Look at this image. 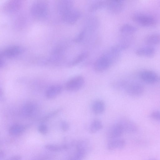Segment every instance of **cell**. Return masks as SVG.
Masks as SVG:
<instances>
[{
	"instance_id": "ba28073f",
	"label": "cell",
	"mask_w": 160,
	"mask_h": 160,
	"mask_svg": "<svg viewBox=\"0 0 160 160\" xmlns=\"http://www.w3.org/2000/svg\"><path fill=\"white\" fill-rule=\"evenodd\" d=\"M38 112L39 108L37 105L32 102L25 103L22 106L21 110L22 115L27 118L35 117Z\"/></svg>"
},
{
	"instance_id": "8992f818",
	"label": "cell",
	"mask_w": 160,
	"mask_h": 160,
	"mask_svg": "<svg viewBox=\"0 0 160 160\" xmlns=\"http://www.w3.org/2000/svg\"><path fill=\"white\" fill-rule=\"evenodd\" d=\"M23 51L22 48L19 46H9L4 48L1 51L0 57L8 58H15L20 55Z\"/></svg>"
},
{
	"instance_id": "4316f807",
	"label": "cell",
	"mask_w": 160,
	"mask_h": 160,
	"mask_svg": "<svg viewBox=\"0 0 160 160\" xmlns=\"http://www.w3.org/2000/svg\"><path fill=\"white\" fill-rule=\"evenodd\" d=\"M85 35V31L82 30L80 32L75 38L74 41L77 43L81 42L83 39Z\"/></svg>"
},
{
	"instance_id": "8fae6325",
	"label": "cell",
	"mask_w": 160,
	"mask_h": 160,
	"mask_svg": "<svg viewBox=\"0 0 160 160\" xmlns=\"http://www.w3.org/2000/svg\"><path fill=\"white\" fill-rule=\"evenodd\" d=\"M139 77L141 80L147 83H153L158 79L157 74L153 71L150 70H144L139 74Z\"/></svg>"
},
{
	"instance_id": "4fadbf2b",
	"label": "cell",
	"mask_w": 160,
	"mask_h": 160,
	"mask_svg": "<svg viewBox=\"0 0 160 160\" xmlns=\"http://www.w3.org/2000/svg\"><path fill=\"white\" fill-rule=\"evenodd\" d=\"M123 133L121 127L117 122L109 127L107 132V136L111 139L118 138Z\"/></svg>"
},
{
	"instance_id": "4dcf8cb0",
	"label": "cell",
	"mask_w": 160,
	"mask_h": 160,
	"mask_svg": "<svg viewBox=\"0 0 160 160\" xmlns=\"http://www.w3.org/2000/svg\"><path fill=\"white\" fill-rule=\"evenodd\" d=\"M22 157L19 155H15L10 157L6 160H22Z\"/></svg>"
},
{
	"instance_id": "5bb4252c",
	"label": "cell",
	"mask_w": 160,
	"mask_h": 160,
	"mask_svg": "<svg viewBox=\"0 0 160 160\" xmlns=\"http://www.w3.org/2000/svg\"><path fill=\"white\" fill-rule=\"evenodd\" d=\"M125 141L122 139L116 138L111 139L107 143V149L109 150L116 149H122L125 145Z\"/></svg>"
},
{
	"instance_id": "277c9868",
	"label": "cell",
	"mask_w": 160,
	"mask_h": 160,
	"mask_svg": "<svg viewBox=\"0 0 160 160\" xmlns=\"http://www.w3.org/2000/svg\"><path fill=\"white\" fill-rule=\"evenodd\" d=\"M133 21L144 27H151L156 23V19L152 16L142 13H135L132 16Z\"/></svg>"
},
{
	"instance_id": "e0dca14e",
	"label": "cell",
	"mask_w": 160,
	"mask_h": 160,
	"mask_svg": "<svg viewBox=\"0 0 160 160\" xmlns=\"http://www.w3.org/2000/svg\"><path fill=\"white\" fill-rule=\"evenodd\" d=\"M62 87L59 85H54L49 87L46 90L45 95L48 99H52L58 96L62 92Z\"/></svg>"
},
{
	"instance_id": "ac0fdd59",
	"label": "cell",
	"mask_w": 160,
	"mask_h": 160,
	"mask_svg": "<svg viewBox=\"0 0 160 160\" xmlns=\"http://www.w3.org/2000/svg\"><path fill=\"white\" fill-rule=\"evenodd\" d=\"M92 109L94 113L96 115L102 114L105 109L104 102L101 100H97L94 101L92 105Z\"/></svg>"
},
{
	"instance_id": "30bf717a",
	"label": "cell",
	"mask_w": 160,
	"mask_h": 160,
	"mask_svg": "<svg viewBox=\"0 0 160 160\" xmlns=\"http://www.w3.org/2000/svg\"><path fill=\"white\" fill-rule=\"evenodd\" d=\"M22 1L19 0L7 1L3 6V10L6 12L12 13L19 11L21 8Z\"/></svg>"
},
{
	"instance_id": "d4e9b609",
	"label": "cell",
	"mask_w": 160,
	"mask_h": 160,
	"mask_svg": "<svg viewBox=\"0 0 160 160\" xmlns=\"http://www.w3.org/2000/svg\"><path fill=\"white\" fill-rule=\"evenodd\" d=\"M137 30V28L134 26L128 24H125L120 28L121 32L126 35L132 34Z\"/></svg>"
},
{
	"instance_id": "f1b7e54d",
	"label": "cell",
	"mask_w": 160,
	"mask_h": 160,
	"mask_svg": "<svg viewBox=\"0 0 160 160\" xmlns=\"http://www.w3.org/2000/svg\"><path fill=\"white\" fill-rule=\"evenodd\" d=\"M60 126L61 130L63 132L68 131L69 128L68 123L65 121H62L61 122Z\"/></svg>"
},
{
	"instance_id": "5b68a950",
	"label": "cell",
	"mask_w": 160,
	"mask_h": 160,
	"mask_svg": "<svg viewBox=\"0 0 160 160\" xmlns=\"http://www.w3.org/2000/svg\"><path fill=\"white\" fill-rule=\"evenodd\" d=\"M81 15L80 12L73 7L60 15L64 22L68 24H73L79 19Z\"/></svg>"
},
{
	"instance_id": "9a60e30c",
	"label": "cell",
	"mask_w": 160,
	"mask_h": 160,
	"mask_svg": "<svg viewBox=\"0 0 160 160\" xmlns=\"http://www.w3.org/2000/svg\"><path fill=\"white\" fill-rule=\"evenodd\" d=\"M155 52L154 48L148 46L139 48L136 50L135 53L139 56L149 57L153 56Z\"/></svg>"
},
{
	"instance_id": "603a6c76",
	"label": "cell",
	"mask_w": 160,
	"mask_h": 160,
	"mask_svg": "<svg viewBox=\"0 0 160 160\" xmlns=\"http://www.w3.org/2000/svg\"><path fill=\"white\" fill-rule=\"evenodd\" d=\"M107 1L98 0L94 2L89 6V10L90 12L96 11L107 5Z\"/></svg>"
},
{
	"instance_id": "2e32d148",
	"label": "cell",
	"mask_w": 160,
	"mask_h": 160,
	"mask_svg": "<svg viewBox=\"0 0 160 160\" xmlns=\"http://www.w3.org/2000/svg\"><path fill=\"white\" fill-rule=\"evenodd\" d=\"M73 3L70 0H60L57 4L58 11L60 15L66 11L73 7Z\"/></svg>"
},
{
	"instance_id": "cb8c5ba5",
	"label": "cell",
	"mask_w": 160,
	"mask_h": 160,
	"mask_svg": "<svg viewBox=\"0 0 160 160\" xmlns=\"http://www.w3.org/2000/svg\"><path fill=\"white\" fill-rule=\"evenodd\" d=\"M102 127V122L100 120L94 119L90 124L89 127V132L91 133H96L101 130Z\"/></svg>"
},
{
	"instance_id": "484cf974",
	"label": "cell",
	"mask_w": 160,
	"mask_h": 160,
	"mask_svg": "<svg viewBox=\"0 0 160 160\" xmlns=\"http://www.w3.org/2000/svg\"><path fill=\"white\" fill-rule=\"evenodd\" d=\"M55 156L51 154H43L34 158L31 160H53Z\"/></svg>"
},
{
	"instance_id": "7402d4cb",
	"label": "cell",
	"mask_w": 160,
	"mask_h": 160,
	"mask_svg": "<svg viewBox=\"0 0 160 160\" xmlns=\"http://www.w3.org/2000/svg\"><path fill=\"white\" fill-rule=\"evenodd\" d=\"M88 53L86 52H82L74 58L68 64L69 67L76 66L84 60L88 56Z\"/></svg>"
},
{
	"instance_id": "6da1fadb",
	"label": "cell",
	"mask_w": 160,
	"mask_h": 160,
	"mask_svg": "<svg viewBox=\"0 0 160 160\" xmlns=\"http://www.w3.org/2000/svg\"><path fill=\"white\" fill-rule=\"evenodd\" d=\"M48 5L44 1H37L32 5L30 8L32 16L38 19L46 18L48 14Z\"/></svg>"
},
{
	"instance_id": "52a82bcc",
	"label": "cell",
	"mask_w": 160,
	"mask_h": 160,
	"mask_svg": "<svg viewBox=\"0 0 160 160\" xmlns=\"http://www.w3.org/2000/svg\"><path fill=\"white\" fill-rule=\"evenodd\" d=\"M85 82V79L82 76L79 75L75 76L67 82L65 85V88L69 91H78L83 87Z\"/></svg>"
},
{
	"instance_id": "d6986e66",
	"label": "cell",
	"mask_w": 160,
	"mask_h": 160,
	"mask_svg": "<svg viewBox=\"0 0 160 160\" xmlns=\"http://www.w3.org/2000/svg\"><path fill=\"white\" fill-rule=\"evenodd\" d=\"M26 127L23 125L15 124L11 126L8 130L9 134L12 136H18L22 134L25 130Z\"/></svg>"
},
{
	"instance_id": "3957f363",
	"label": "cell",
	"mask_w": 160,
	"mask_h": 160,
	"mask_svg": "<svg viewBox=\"0 0 160 160\" xmlns=\"http://www.w3.org/2000/svg\"><path fill=\"white\" fill-rule=\"evenodd\" d=\"M114 62L113 60L105 52L96 60L94 68L97 72H103L107 69Z\"/></svg>"
},
{
	"instance_id": "1f68e13d",
	"label": "cell",
	"mask_w": 160,
	"mask_h": 160,
	"mask_svg": "<svg viewBox=\"0 0 160 160\" xmlns=\"http://www.w3.org/2000/svg\"><path fill=\"white\" fill-rule=\"evenodd\" d=\"M64 160H82L72 155L68 159Z\"/></svg>"
},
{
	"instance_id": "44dd1931",
	"label": "cell",
	"mask_w": 160,
	"mask_h": 160,
	"mask_svg": "<svg viewBox=\"0 0 160 160\" xmlns=\"http://www.w3.org/2000/svg\"><path fill=\"white\" fill-rule=\"evenodd\" d=\"M145 42L149 45L160 44V34L154 33L147 36L145 39Z\"/></svg>"
},
{
	"instance_id": "836d02e7",
	"label": "cell",
	"mask_w": 160,
	"mask_h": 160,
	"mask_svg": "<svg viewBox=\"0 0 160 160\" xmlns=\"http://www.w3.org/2000/svg\"></svg>"
},
{
	"instance_id": "7a4b0ae2",
	"label": "cell",
	"mask_w": 160,
	"mask_h": 160,
	"mask_svg": "<svg viewBox=\"0 0 160 160\" xmlns=\"http://www.w3.org/2000/svg\"><path fill=\"white\" fill-rule=\"evenodd\" d=\"M122 90H124L129 95L137 97L141 96L143 93L144 88L142 84L139 82L125 81Z\"/></svg>"
},
{
	"instance_id": "d6a6232c",
	"label": "cell",
	"mask_w": 160,
	"mask_h": 160,
	"mask_svg": "<svg viewBox=\"0 0 160 160\" xmlns=\"http://www.w3.org/2000/svg\"><path fill=\"white\" fill-rule=\"evenodd\" d=\"M5 153L3 151L1 150L0 151V159L2 160L5 157Z\"/></svg>"
},
{
	"instance_id": "9c48e42d",
	"label": "cell",
	"mask_w": 160,
	"mask_h": 160,
	"mask_svg": "<svg viewBox=\"0 0 160 160\" xmlns=\"http://www.w3.org/2000/svg\"><path fill=\"white\" fill-rule=\"evenodd\" d=\"M117 122L121 127L124 132L132 133L137 130L136 124L128 118H122L119 119Z\"/></svg>"
},
{
	"instance_id": "f546056e",
	"label": "cell",
	"mask_w": 160,
	"mask_h": 160,
	"mask_svg": "<svg viewBox=\"0 0 160 160\" xmlns=\"http://www.w3.org/2000/svg\"><path fill=\"white\" fill-rule=\"evenodd\" d=\"M150 116L152 118L154 119L160 121V111L153 112L151 113Z\"/></svg>"
},
{
	"instance_id": "ffe728a7",
	"label": "cell",
	"mask_w": 160,
	"mask_h": 160,
	"mask_svg": "<svg viewBox=\"0 0 160 160\" xmlns=\"http://www.w3.org/2000/svg\"><path fill=\"white\" fill-rule=\"evenodd\" d=\"M44 148L48 151L57 152L67 150L69 148V146L66 144H47L44 146Z\"/></svg>"
},
{
	"instance_id": "83f0119b",
	"label": "cell",
	"mask_w": 160,
	"mask_h": 160,
	"mask_svg": "<svg viewBox=\"0 0 160 160\" xmlns=\"http://www.w3.org/2000/svg\"><path fill=\"white\" fill-rule=\"evenodd\" d=\"M39 132L42 134H45L48 132V128L46 125L44 124H40L38 128Z\"/></svg>"
},
{
	"instance_id": "7c38bea8",
	"label": "cell",
	"mask_w": 160,
	"mask_h": 160,
	"mask_svg": "<svg viewBox=\"0 0 160 160\" xmlns=\"http://www.w3.org/2000/svg\"><path fill=\"white\" fill-rule=\"evenodd\" d=\"M107 6L111 12L118 14L123 10L125 4L123 0H110L107 1Z\"/></svg>"
}]
</instances>
